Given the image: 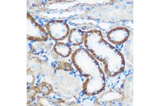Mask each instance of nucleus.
<instances>
[{
	"instance_id": "1",
	"label": "nucleus",
	"mask_w": 160,
	"mask_h": 106,
	"mask_svg": "<svg viewBox=\"0 0 160 106\" xmlns=\"http://www.w3.org/2000/svg\"><path fill=\"white\" fill-rule=\"evenodd\" d=\"M84 43L93 56L103 63L104 70L108 76L114 77L123 71L125 67L123 55L104 39L100 31H88Z\"/></svg>"
},
{
	"instance_id": "2",
	"label": "nucleus",
	"mask_w": 160,
	"mask_h": 106,
	"mask_svg": "<svg viewBox=\"0 0 160 106\" xmlns=\"http://www.w3.org/2000/svg\"><path fill=\"white\" fill-rule=\"evenodd\" d=\"M77 70L86 78L83 85L84 91L88 95L102 92L106 86L105 77L96 59L86 49H78L72 57Z\"/></svg>"
},
{
	"instance_id": "3",
	"label": "nucleus",
	"mask_w": 160,
	"mask_h": 106,
	"mask_svg": "<svg viewBox=\"0 0 160 106\" xmlns=\"http://www.w3.org/2000/svg\"><path fill=\"white\" fill-rule=\"evenodd\" d=\"M27 38L37 41H46L48 38L46 30L29 15L27 16Z\"/></svg>"
},
{
	"instance_id": "4",
	"label": "nucleus",
	"mask_w": 160,
	"mask_h": 106,
	"mask_svg": "<svg viewBox=\"0 0 160 106\" xmlns=\"http://www.w3.org/2000/svg\"><path fill=\"white\" fill-rule=\"evenodd\" d=\"M46 27L50 37L55 40L64 39L68 36L70 32L68 24L61 20L49 22Z\"/></svg>"
},
{
	"instance_id": "5",
	"label": "nucleus",
	"mask_w": 160,
	"mask_h": 106,
	"mask_svg": "<svg viewBox=\"0 0 160 106\" xmlns=\"http://www.w3.org/2000/svg\"><path fill=\"white\" fill-rule=\"evenodd\" d=\"M129 35L130 31L127 28L117 27L109 31L108 38L113 44L121 45L127 40Z\"/></svg>"
},
{
	"instance_id": "6",
	"label": "nucleus",
	"mask_w": 160,
	"mask_h": 106,
	"mask_svg": "<svg viewBox=\"0 0 160 106\" xmlns=\"http://www.w3.org/2000/svg\"><path fill=\"white\" fill-rule=\"evenodd\" d=\"M84 36L85 34L81 30L78 28L72 29L68 35V41L74 46L81 45L84 43Z\"/></svg>"
},
{
	"instance_id": "7",
	"label": "nucleus",
	"mask_w": 160,
	"mask_h": 106,
	"mask_svg": "<svg viewBox=\"0 0 160 106\" xmlns=\"http://www.w3.org/2000/svg\"><path fill=\"white\" fill-rule=\"evenodd\" d=\"M54 50L56 53L64 58H68L71 55L72 49L68 45L63 43H58L54 46Z\"/></svg>"
},
{
	"instance_id": "8",
	"label": "nucleus",
	"mask_w": 160,
	"mask_h": 106,
	"mask_svg": "<svg viewBox=\"0 0 160 106\" xmlns=\"http://www.w3.org/2000/svg\"><path fill=\"white\" fill-rule=\"evenodd\" d=\"M38 89L40 91L42 92L45 95H49L53 91L52 86L50 83L46 82L41 83L38 86Z\"/></svg>"
},
{
	"instance_id": "9",
	"label": "nucleus",
	"mask_w": 160,
	"mask_h": 106,
	"mask_svg": "<svg viewBox=\"0 0 160 106\" xmlns=\"http://www.w3.org/2000/svg\"><path fill=\"white\" fill-rule=\"evenodd\" d=\"M27 78H28V90L29 89L33 88L34 83L35 82V76L33 73V72L31 70L30 68L28 70V74H27Z\"/></svg>"
},
{
	"instance_id": "10",
	"label": "nucleus",
	"mask_w": 160,
	"mask_h": 106,
	"mask_svg": "<svg viewBox=\"0 0 160 106\" xmlns=\"http://www.w3.org/2000/svg\"><path fill=\"white\" fill-rule=\"evenodd\" d=\"M38 91H40L38 87H34L28 90V101L33 100L35 96L36 95Z\"/></svg>"
},
{
	"instance_id": "11",
	"label": "nucleus",
	"mask_w": 160,
	"mask_h": 106,
	"mask_svg": "<svg viewBox=\"0 0 160 106\" xmlns=\"http://www.w3.org/2000/svg\"><path fill=\"white\" fill-rule=\"evenodd\" d=\"M38 103L41 106H50L51 105L50 101L49 99L45 97H40L38 98Z\"/></svg>"
}]
</instances>
